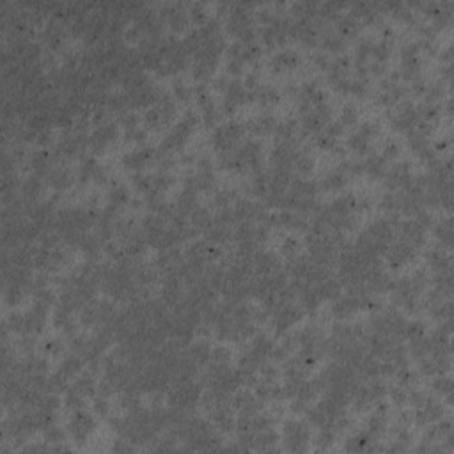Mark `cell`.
Wrapping results in <instances>:
<instances>
[{"mask_svg":"<svg viewBox=\"0 0 454 454\" xmlns=\"http://www.w3.org/2000/svg\"><path fill=\"white\" fill-rule=\"evenodd\" d=\"M282 439L286 442V449L291 453H303L309 449L311 431L303 423L298 421H286L282 426Z\"/></svg>","mask_w":454,"mask_h":454,"instance_id":"obj_1","label":"cell"},{"mask_svg":"<svg viewBox=\"0 0 454 454\" xmlns=\"http://www.w3.org/2000/svg\"><path fill=\"white\" fill-rule=\"evenodd\" d=\"M151 155V149H139V151L126 153L123 156V165L126 169H132V171H139V169H142L144 165L148 164Z\"/></svg>","mask_w":454,"mask_h":454,"instance_id":"obj_10","label":"cell"},{"mask_svg":"<svg viewBox=\"0 0 454 454\" xmlns=\"http://www.w3.org/2000/svg\"><path fill=\"white\" fill-rule=\"evenodd\" d=\"M391 398H392V403H394L396 407H403L405 403H408V394L403 391L401 387H394V389H391Z\"/></svg>","mask_w":454,"mask_h":454,"instance_id":"obj_31","label":"cell"},{"mask_svg":"<svg viewBox=\"0 0 454 454\" xmlns=\"http://www.w3.org/2000/svg\"><path fill=\"white\" fill-rule=\"evenodd\" d=\"M116 137H117V126L112 123H107V124H101L92 133L91 139H89V144H91V148L94 153H101L112 140H116Z\"/></svg>","mask_w":454,"mask_h":454,"instance_id":"obj_6","label":"cell"},{"mask_svg":"<svg viewBox=\"0 0 454 454\" xmlns=\"http://www.w3.org/2000/svg\"><path fill=\"white\" fill-rule=\"evenodd\" d=\"M94 410L98 412L101 417L108 415V412H110V405H108L107 398H103V396H98V398H96V401H94Z\"/></svg>","mask_w":454,"mask_h":454,"instance_id":"obj_36","label":"cell"},{"mask_svg":"<svg viewBox=\"0 0 454 454\" xmlns=\"http://www.w3.org/2000/svg\"><path fill=\"white\" fill-rule=\"evenodd\" d=\"M300 318H302V309L291 302L282 303V305H280L279 309H275V312H273V323L279 330H286L287 327L295 325Z\"/></svg>","mask_w":454,"mask_h":454,"instance_id":"obj_5","label":"cell"},{"mask_svg":"<svg viewBox=\"0 0 454 454\" xmlns=\"http://www.w3.org/2000/svg\"><path fill=\"white\" fill-rule=\"evenodd\" d=\"M219 117H220V112L213 103H208L206 107H203V119L208 126H213L219 121Z\"/></svg>","mask_w":454,"mask_h":454,"instance_id":"obj_26","label":"cell"},{"mask_svg":"<svg viewBox=\"0 0 454 454\" xmlns=\"http://www.w3.org/2000/svg\"><path fill=\"white\" fill-rule=\"evenodd\" d=\"M369 142L371 140H367L366 137L360 135L359 132H355L353 135H350V139H348V146H350L355 153H359V155H367V153H369Z\"/></svg>","mask_w":454,"mask_h":454,"instance_id":"obj_17","label":"cell"},{"mask_svg":"<svg viewBox=\"0 0 454 454\" xmlns=\"http://www.w3.org/2000/svg\"><path fill=\"white\" fill-rule=\"evenodd\" d=\"M300 250V241L296 238H287L286 241H284V245H282V252L286 255H295L296 252Z\"/></svg>","mask_w":454,"mask_h":454,"instance_id":"obj_32","label":"cell"},{"mask_svg":"<svg viewBox=\"0 0 454 454\" xmlns=\"http://www.w3.org/2000/svg\"><path fill=\"white\" fill-rule=\"evenodd\" d=\"M257 98L264 107H270V105H275L279 101V92L275 91L273 87H259Z\"/></svg>","mask_w":454,"mask_h":454,"instance_id":"obj_19","label":"cell"},{"mask_svg":"<svg viewBox=\"0 0 454 454\" xmlns=\"http://www.w3.org/2000/svg\"><path fill=\"white\" fill-rule=\"evenodd\" d=\"M23 192H25V196L36 197L37 194L41 192L39 180H37V178H30V180H27L25 181V185H23Z\"/></svg>","mask_w":454,"mask_h":454,"instance_id":"obj_30","label":"cell"},{"mask_svg":"<svg viewBox=\"0 0 454 454\" xmlns=\"http://www.w3.org/2000/svg\"><path fill=\"white\" fill-rule=\"evenodd\" d=\"M188 355H190V359L196 364H204L210 359V355H212V348H210L208 343H204V341H199V343L192 344Z\"/></svg>","mask_w":454,"mask_h":454,"instance_id":"obj_13","label":"cell"},{"mask_svg":"<svg viewBox=\"0 0 454 454\" xmlns=\"http://www.w3.org/2000/svg\"><path fill=\"white\" fill-rule=\"evenodd\" d=\"M359 119V108L355 107L353 103H346L341 110V117H339V123L343 126H351V124L357 123Z\"/></svg>","mask_w":454,"mask_h":454,"instance_id":"obj_18","label":"cell"},{"mask_svg":"<svg viewBox=\"0 0 454 454\" xmlns=\"http://www.w3.org/2000/svg\"><path fill=\"white\" fill-rule=\"evenodd\" d=\"M405 335H407L408 339H421L424 337V327L423 323L419 321H414V323H405Z\"/></svg>","mask_w":454,"mask_h":454,"instance_id":"obj_25","label":"cell"},{"mask_svg":"<svg viewBox=\"0 0 454 454\" xmlns=\"http://www.w3.org/2000/svg\"><path fill=\"white\" fill-rule=\"evenodd\" d=\"M275 128H277V121H275L273 116H268V114L257 117V119L250 123V132L257 133V135H266V133L273 132Z\"/></svg>","mask_w":454,"mask_h":454,"instance_id":"obj_11","label":"cell"},{"mask_svg":"<svg viewBox=\"0 0 454 454\" xmlns=\"http://www.w3.org/2000/svg\"><path fill=\"white\" fill-rule=\"evenodd\" d=\"M401 232L407 243H410L414 247H421L424 243V227L415 220L401 222Z\"/></svg>","mask_w":454,"mask_h":454,"instance_id":"obj_8","label":"cell"},{"mask_svg":"<svg viewBox=\"0 0 454 454\" xmlns=\"http://www.w3.org/2000/svg\"><path fill=\"white\" fill-rule=\"evenodd\" d=\"M68 430H69V435L73 437V440L82 446V444L87 442L89 437L94 433L96 423L91 414H87V412H84V410H76L75 415L71 417V421H69Z\"/></svg>","mask_w":454,"mask_h":454,"instance_id":"obj_2","label":"cell"},{"mask_svg":"<svg viewBox=\"0 0 454 454\" xmlns=\"http://www.w3.org/2000/svg\"><path fill=\"white\" fill-rule=\"evenodd\" d=\"M46 164H48V155L43 151L36 153V155L32 156V167L36 169V171H43V169H46Z\"/></svg>","mask_w":454,"mask_h":454,"instance_id":"obj_34","label":"cell"},{"mask_svg":"<svg viewBox=\"0 0 454 454\" xmlns=\"http://www.w3.org/2000/svg\"><path fill=\"white\" fill-rule=\"evenodd\" d=\"M343 124L339 123V121H332V123H327V128H325V133L330 137H334V139H337L341 133H343Z\"/></svg>","mask_w":454,"mask_h":454,"instance_id":"obj_37","label":"cell"},{"mask_svg":"<svg viewBox=\"0 0 454 454\" xmlns=\"http://www.w3.org/2000/svg\"><path fill=\"white\" fill-rule=\"evenodd\" d=\"M444 415V408L442 405H439L433 399H426L423 407H419V412L415 414V421H417L421 426H426V424L437 423L440 421Z\"/></svg>","mask_w":454,"mask_h":454,"instance_id":"obj_7","label":"cell"},{"mask_svg":"<svg viewBox=\"0 0 454 454\" xmlns=\"http://www.w3.org/2000/svg\"><path fill=\"white\" fill-rule=\"evenodd\" d=\"M398 380L403 387H410V385H415V383H417V375L412 373L407 366H403L398 369Z\"/></svg>","mask_w":454,"mask_h":454,"instance_id":"obj_24","label":"cell"},{"mask_svg":"<svg viewBox=\"0 0 454 454\" xmlns=\"http://www.w3.org/2000/svg\"><path fill=\"white\" fill-rule=\"evenodd\" d=\"M343 46H344L343 39H341L339 36H332V34H330V36L325 37V48H327V50H330V52H339V50H341Z\"/></svg>","mask_w":454,"mask_h":454,"instance_id":"obj_33","label":"cell"},{"mask_svg":"<svg viewBox=\"0 0 454 454\" xmlns=\"http://www.w3.org/2000/svg\"><path fill=\"white\" fill-rule=\"evenodd\" d=\"M80 369H82V360H80L78 357H75V355H71V357H68V359L60 364L59 375L64 376L66 380H69V378H73Z\"/></svg>","mask_w":454,"mask_h":454,"instance_id":"obj_15","label":"cell"},{"mask_svg":"<svg viewBox=\"0 0 454 454\" xmlns=\"http://www.w3.org/2000/svg\"><path fill=\"white\" fill-rule=\"evenodd\" d=\"M334 439H335L334 428H321V433L318 435L316 446H318L319 449H327V447H330L332 444H334Z\"/></svg>","mask_w":454,"mask_h":454,"instance_id":"obj_20","label":"cell"},{"mask_svg":"<svg viewBox=\"0 0 454 454\" xmlns=\"http://www.w3.org/2000/svg\"><path fill=\"white\" fill-rule=\"evenodd\" d=\"M174 92H176V96H178L180 100H183V101L190 98V89H188L185 84H180V82L174 85Z\"/></svg>","mask_w":454,"mask_h":454,"instance_id":"obj_39","label":"cell"},{"mask_svg":"<svg viewBox=\"0 0 454 454\" xmlns=\"http://www.w3.org/2000/svg\"><path fill=\"white\" fill-rule=\"evenodd\" d=\"M210 359H212L215 364H227L229 359H231V351H229V348H226V346H215V348H212Z\"/></svg>","mask_w":454,"mask_h":454,"instance_id":"obj_22","label":"cell"},{"mask_svg":"<svg viewBox=\"0 0 454 454\" xmlns=\"http://www.w3.org/2000/svg\"><path fill=\"white\" fill-rule=\"evenodd\" d=\"M46 350L50 351L52 355H57V351L60 350V344L57 343V341H50V343L46 344Z\"/></svg>","mask_w":454,"mask_h":454,"instance_id":"obj_40","label":"cell"},{"mask_svg":"<svg viewBox=\"0 0 454 454\" xmlns=\"http://www.w3.org/2000/svg\"><path fill=\"white\" fill-rule=\"evenodd\" d=\"M385 255H387V261H389L391 266L399 268V266H403V264L414 261L415 247L407 241L394 243V245H391L389 248H385Z\"/></svg>","mask_w":454,"mask_h":454,"instance_id":"obj_4","label":"cell"},{"mask_svg":"<svg viewBox=\"0 0 454 454\" xmlns=\"http://www.w3.org/2000/svg\"><path fill=\"white\" fill-rule=\"evenodd\" d=\"M293 162H295V169L296 172H298V176H302V178H307L309 174H312V171H314V158L309 155H305V153H298V155H295V158H293Z\"/></svg>","mask_w":454,"mask_h":454,"instance_id":"obj_12","label":"cell"},{"mask_svg":"<svg viewBox=\"0 0 454 454\" xmlns=\"http://www.w3.org/2000/svg\"><path fill=\"white\" fill-rule=\"evenodd\" d=\"M44 439H46L48 444H60L66 440V433H64L60 428L57 426H50L44 430Z\"/></svg>","mask_w":454,"mask_h":454,"instance_id":"obj_23","label":"cell"},{"mask_svg":"<svg viewBox=\"0 0 454 454\" xmlns=\"http://www.w3.org/2000/svg\"><path fill=\"white\" fill-rule=\"evenodd\" d=\"M348 92H351L355 96H364L366 94V82H362V80H350Z\"/></svg>","mask_w":454,"mask_h":454,"instance_id":"obj_35","label":"cell"},{"mask_svg":"<svg viewBox=\"0 0 454 454\" xmlns=\"http://www.w3.org/2000/svg\"><path fill=\"white\" fill-rule=\"evenodd\" d=\"M339 32L343 36H351L357 32V18L355 16H343L339 20Z\"/></svg>","mask_w":454,"mask_h":454,"instance_id":"obj_21","label":"cell"},{"mask_svg":"<svg viewBox=\"0 0 454 454\" xmlns=\"http://www.w3.org/2000/svg\"><path fill=\"white\" fill-rule=\"evenodd\" d=\"M110 201L112 204H124L128 203V190L124 187H121V185H117V187H114L110 190Z\"/></svg>","mask_w":454,"mask_h":454,"instance_id":"obj_28","label":"cell"},{"mask_svg":"<svg viewBox=\"0 0 454 454\" xmlns=\"http://www.w3.org/2000/svg\"><path fill=\"white\" fill-rule=\"evenodd\" d=\"M245 133V128L239 123H227L222 124L215 130V135H213V142H215V148L222 153L231 151L234 148V144Z\"/></svg>","mask_w":454,"mask_h":454,"instance_id":"obj_3","label":"cell"},{"mask_svg":"<svg viewBox=\"0 0 454 454\" xmlns=\"http://www.w3.org/2000/svg\"><path fill=\"white\" fill-rule=\"evenodd\" d=\"M433 387L440 394H446L447 399H451V391H453V382H451L449 376H440V378L435 380Z\"/></svg>","mask_w":454,"mask_h":454,"instance_id":"obj_27","label":"cell"},{"mask_svg":"<svg viewBox=\"0 0 454 454\" xmlns=\"http://www.w3.org/2000/svg\"><path fill=\"white\" fill-rule=\"evenodd\" d=\"M399 155V146L398 142H394V140H389V142L383 146V155L385 158H394V156Z\"/></svg>","mask_w":454,"mask_h":454,"instance_id":"obj_38","label":"cell"},{"mask_svg":"<svg viewBox=\"0 0 454 454\" xmlns=\"http://www.w3.org/2000/svg\"><path fill=\"white\" fill-rule=\"evenodd\" d=\"M300 62V55L295 52V50H282L279 52L277 55H273L271 59V68L275 71H284V69H291V68H296Z\"/></svg>","mask_w":454,"mask_h":454,"instance_id":"obj_9","label":"cell"},{"mask_svg":"<svg viewBox=\"0 0 454 454\" xmlns=\"http://www.w3.org/2000/svg\"><path fill=\"white\" fill-rule=\"evenodd\" d=\"M346 181H348L346 171L337 169V171L330 172V174L323 180V188H325V190H339V188H343L344 185H346Z\"/></svg>","mask_w":454,"mask_h":454,"instance_id":"obj_14","label":"cell"},{"mask_svg":"<svg viewBox=\"0 0 454 454\" xmlns=\"http://www.w3.org/2000/svg\"><path fill=\"white\" fill-rule=\"evenodd\" d=\"M139 121L140 119H139V116H137L135 112H123V116H121V124L126 128L128 132L139 128Z\"/></svg>","mask_w":454,"mask_h":454,"instance_id":"obj_29","label":"cell"},{"mask_svg":"<svg viewBox=\"0 0 454 454\" xmlns=\"http://www.w3.org/2000/svg\"><path fill=\"white\" fill-rule=\"evenodd\" d=\"M190 219H192V224L196 227H199V229H208V227L213 224L212 215H210V212H208L206 208H194Z\"/></svg>","mask_w":454,"mask_h":454,"instance_id":"obj_16","label":"cell"}]
</instances>
